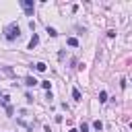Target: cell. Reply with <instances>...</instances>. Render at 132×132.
<instances>
[{"instance_id": "6da1fadb", "label": "cell", "mask_w": 132, "mask_h": 132, "mask_svg": "<svg viewBox=\"0 0 132 132\" xmlns=\"http://www.w3.org/2000/svg\"><path fill=\"white\" fill-rule=\"evenodd\" d=\"M4 33H6V39L12 41V39H16V37H21V27L16 25V23H10V25L4 27Z\"/></svg>"}, {"instance_id": "7a4b0ae2", "label": "cell", "mask_w": 132, "mask_h": 132, "mask_svg": "<svg viewBox=\"0 0 132 132\" xmlns=\"http://www.w3.org/2000/svg\"><path fill=\"white\" fill-rule=\"evenodd\" d=\"M21 6H23V10L27 12V16H33V8H35L33 0H21Z\"/></svg>"}, {"instance_id": "3957f363", "label": "cell", "mask_w": 132, "mask_h": 132, "mask_svg": "<svg viewBox=\"0 0 132 132\" xmlns=\"http://www.w3.org/2000/svg\"><path fill=\"white\" fill-rule=\"evenodd\" d=\"M25 85H27V87H35V85H37V80L33 78V76H27V78H25Z\"/></svg>"}, {"instance_id": "277c9868", "label": "cell", "mask_w": 132, "mask_h": 132, "mask_svg": "<svg viewBox=\"0 0 132 132\" xmlns=\"http://www.w3.org/2000/svg\"><path fill=\"white\" fill-rule=\"evenodd\" d=\"M37 43H39V37H37V35H33V37H31V41H29V50H33Z\"/></svg>"}, {"instance_id": "5b68a950", "label": "cell", "mask_w": 132, "mask_h": 132, "mask_svg": "<svg viewBox=\"0 0 132 132\" xmlns=\"http://www.w3.org/2000/svg\"><path fill=\"white\" fill-rule=\"evenodd\" d=\"M66 43H68L70 47H76V45H78V39H76V37H68V41H66Z\"/></svg>"}, {"instance_id": "8992f818", "label": "cell", "mask_w": 132, "mask_h": 132, "mask_svg": "<svg viewBox=\"0 0 132 132\" xmlns=\"http://www.w3.org/2000/svg\"><path fill=\"white\" fill-rule=\"evenodd\" d=\"M72 97L76 99V101H80V99H82V95H80V91H78V89H72Z\"/></svg>"}, {"instance_id": "52a82bcc", "label": "cell", "mask_w": 132, "mask_h": 132, "mask_svg": "<svg viewBox=\"0 0 132 132\" xmlns=\"http://www.w3.org/2000/svg\"><path fill=\"white\" fill-rule=\"evenodd\" d=\"M35 68H37L39 72H45V68H47V66H45L43 62H37V64H35Z\"/></svg>"}, {"instance_id": "ba28073f", "label": "cell", "mask_w": 132, "mask_h": 132, "mask_svg": "<svg viewBox=\"0 0 132 132\" xmlns=\"http://www.w3.org/2000/svg\"><path fill=\"white\" fill-rule=\"evenodd\" d=\"M99 101H101V103H105V101H107V93H105V91L99 93Z\"/></svg>"}, {"instance_id": "9c48e42d", "label": "cell", "mask_w": 132, "mask_h": 132, "mask_svg": "<svg viewBox=\"0 0 132 132\" xmlns=\"http://www.w3.org/2000/svg\"><path fill=\"white\" fill-rule=\"evenodd\" d=\"M47 33H50V35H52V37H56V35H58V31H56L54 27H47Z\"/></svg>"}, {"instance_id": "30bf717a", "label": "cell", "mask_w": 132, "mask_h": 132, "mask_svg": "<svg viewBox=\"0 0 132 132\" xmlns=\"http://www.w3.org/2000/svg\"><path fill=\"white\" fill-rule=\"evenodd\" d=\"M41 87H43V89H47V91H50V87H52V82H50V80H43V82H41Z\"/></svg>"}, {"instance_id": "8fae6325", "label": "cell", "mask_w": 132, "mask_h": 132, "mask_svg": "<svg viewBox=\"0 0 132 132\" xmlns=\"http://www.w3.org/2000/svg\"><path fill=\"white\" fill-rule=\"evenodd\" d=\"M78 132H89V124H80V130Z\"/></svg>"}, {"instance_id": "7c38bea8", "label": "cell", "mask_w": 132, "mask_h": 132, "mask_svg": "<svg viewBox=\"0 0 132 132\" xmlns=\"http://www.w3.org/2000/svg\"><path fill=\"white\" fill-rule=\"evenodd\" d=\"M93 126H95V130H101V128H103V124H101V122H99V120H97V122H95Z\"/></svg>"}, {"instance_id": "4fadbf2b", "label": "cell", "mask_w": 132, "mask_h": 132, "mask_svg": "<svg viewBox=\"0 0 132 132\" xmlns=\"http://www.w3.org/2000/svg\"><path fill=\"white\" fill-rule=\"evenodd\" d=\"M70 132H78V130H70Z\"/></svg>"}]
</instances>
